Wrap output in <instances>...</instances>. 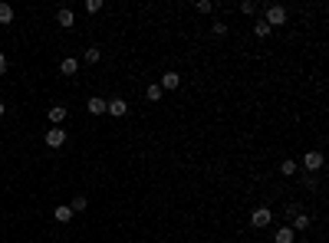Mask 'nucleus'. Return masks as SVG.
<instances>
[{
  "instance_id": "obj_8",
  "label": "nucleus",
  "mask_w": 329,
  "mask_h": 243,
  "mask_svg": "<svg viewBox=\"0 0 329 243\" xmlns=\"http://www.w3.org/2000/svg\"><path fill=\"white\" fill-rule=\"evenodd\" d=\"M86 109H89V115H102V112H106V99H99V96H92V99L86 102Z\"/></svg>"
},
{
  "instance_id": "obj_10",
  "label": "nucleus",
  "mask_w": 329,
  "mask_h": 243,
  "mask_svg": "<svg viewBox=\"0 0 329 243\" xmlns=\"http://www.w3.org/2000/svg\"><path fill=\"white\" fill-rule=\"evenodd\" d=\"M53 217H56L59 223H69V220H73V210H69V204H59V207L53 210Z\"/></svg>"
},
{
  "instance_id": "obj_11",
  "label": "nucleus",
  "mask_w": 329,
  "mask_h": 243,
  "mask_svg": "<svg viewBox=\"0 0 329 243\" xmlns=\"http://www.w3.org/2000/svg\"><path fill=\"white\" fill-rule=\"evenodd\" d=\"M56 23H59V26H76V17H73V10H66L63 7V10L56 13Z\"/></svg>"
},
{
  "instance_id": "obj_3",
  "label": "nucleus",
  "mask_w": 329,
  "mask_h": 243,
  "mask_svg": "<svg viewBox=\"0 0 329 243\" xmlns=\"http://www.w3.org/2000/svg\"><path fill=\"white\" fill-rule=\"evenodd\" d=\"M303 168H306V171H319V168H323V151H306V155H303Z\"/></svg>"
},
{
  "instance_id": "obj_7",
  "label": "nucleus",
  "mask_w": 329,
  "mask_h": 243,
  "mask_svg": "<svg viewBox=\"0 0 329 243\" xmlns=\"http://www.w3.org/2000/svg\"><path fill=\"white\" fill-rule=\"evenodd\" d=\"M293 237H296L293 227H280V230L274 233V243H293Z\"/></svg>"
},
{
  "instance_id": "obj_21",
  "label": "nucleus",
  "mask_w": 329,
  "mask_h": 243,
  "mask_svg": "<svg viewBox=\"0 0 329 243\" xmlns=\"http://www.w3.org/2000/svg\"><path fill=\"white\" fill-rule=\"evenodd\" d=\"M69 210H73V214H79V210H86V197H76L73 204H69Z\"/></svg>"
},
{
  "instance_id": "obj_24",
  "label": "nucleus",
  "mask_w": 329,
  "mask_h": 243,
  "mask_svg": "<svg viewBox=\"0 0 329 243\" xmlns=\"http://www.w3.org/2000/svg\"><path fill=\"white\" fill-rule=\"evenodd\" d=\"M0 122H3V102H0Z\"/></svg>"
},
{
  "instance_id": "obj_13",
  "label": "nucleus",
  "mask_w": 329,
  "mask_h": 243,
  "mask_svg": "<svg viewBox=\"0 0 329 243\" xmlns=\"http://www.w3.org/2000/svg\"><path fill=\"white\" fill-rule=\"evenodd\" d=\"M306 227H309V214H303V210H300V214L293 217V230H306Z\"/></svg>"
},
{
  "instance_id": "obj_2",
  "label": "nucleus",
  "mask_w": 329,
  "mask_h": 243,
  "mask_svg": "<svg viewBox=\"0 0 329 243\" xmlns=\"http://www.w3.org/2000/svg\"><path fill=\"white\" fill-rule=\"evenodd\" d=\"M270 220H274V210H267V207H257V210L250 214V223L257 227V230H260V227H267Z\"/></svg>"
},
{
  "instance_id": "obj_12",
  "label": "nucleus",
  "mask_w": 329,
  "mask_h": 243,
  "mask_svg": "<svg viewBox=\"0 0 329 243\" xmlns=\"http://www.w3.org/2000/svg\"><path fill=\"white\" fill-rule=\"evenodd\" d=\"M63 119H66V105H53V109H50V122H53V125H59Z\"/></svg>"
},
{
  "instance_id": "obj_15",
  "label": "nucleus",
  "mask_w": 329,
  "mask_h": 243,
  "mask_svg": "<svg viewBox=\"0 0 329 243\" xmlns=\"http://www.w3.org/2000/svg\"><path fill=\"white\" fill-rule=\"evenodd\" d=\"M99 56H102V53H99V46H92V49H86V56H82V59H86L89 66H96V63H99Z\"/></svg>"
},
{
  "instance_id": "obj_1",
  "label": "nucleus",
  "mask_w": 329,
  "mask_h": 243,
  "mask_svg": "<svg viewBox=\"0 0 329 243\" xmlns=\"http://www.w3.org/2000/svg\"><path fill=\"white\" fill-rule=\"evenodd\" d=\"M263 20H267L270 30H274V26H283L286 23V10L280 7V3H274V7H267V17H263Z\"/></svg>"
},
{
  "instance_id": "obj_6",
  "label": "nucleus",
  "mask_w": 329,
  "mask_h": 243,
  "mask_svg": "<svg viewBox=\"0 0 329 243\" xmlns=\"http://www.w3.org/2000/svg\"><path fill=\"white\" fill-rule=\"evenodd\" d=\"M158 86H162V92H164V89H178V86H181V76L171 69V73H164V76H162V82H158Z\"/></svg>"
},
{
  "instance_id": "obj_23",
  "label": "nucleus",
  "mask_w": 329,
  "mask_h": 243,
  "mask_svg": "<svg viewBox=\"0 0 329 243\" xmlns=\"http://www.w3.org/2000/svg\"><path fill=\"white\" fill-rule=\"evenodd\" d=\"M7 73V59H3V53H0V76Z\"/></svg>"
},
{
  "instance_id": "obj_17",
  "label": "nucleus",
  "mask_w": 329,
  "mask_h": 243,
  "mask_svg": "<svg viewBox=\"0 0 329 243\" xmlns=\"http://www.w3.org/2000/svg\"><path fill=\"white\" fill-rule=\"evenodd\" d=\"M145 96H148V99H152V102H158V99H162V86H158V82H152Z\"/></svg>"
},
{
  "instance_id": "obj_18",
  "label": "nucleus",
  "mask_w": 329,
  "mask_h": 243,
  "mask_svg": "<svg viewBox=\"0 0 329 243\" xmlns=\"http://www.w3.org/2000/svg\"><path fill=\"white\" fill-rule=\"evenodd\" d=\"M280 174H283V177L296 174V161H283V165H280Z\"/></svg>"
},
{
  "instance_id": "obj_16",
  "label": "nucleus",
  "mask_w": 329,
  "mask_h": 243,
  "mask_svg": "<svg viewBox=\"0 0 329 243\" xmlns=\"http://www.w3.org/2000/svg\"><path fill=\"white\" fill-rule=\"evenodd\" d=\"M253 33H257V36H270V26H267V20H257V23H253Z\"/></svg>"
},
{
  "instance_id": "obj_9",
  "label": "nucleus",
  "mask_w": 329,
  "mask_h": 243,
  "mask_svg": "<svg viewBox=\"0 0 329 243\" xmlns=\"http://www.w3.org/2000/svg\"><path fill=\"white\" fill-rule=\"evenodd\" d=\"M59 69H63V76H76L79 59H76V56H69V59H63V63H59Z\"/></svg>"
},
{
  "instance_id": "obj_22",
  "label": "nucleus",
  "mask_w": 329,
  "mask_h": 243,
  "mask_svg": "<svg viewBox=\"0 0 329 243\" xmlns=\"http://www.w3.org/2000/svg\"><path fill=\"white\" fill-rule=\"evenodd\" d=\"M86 10L89 13H99V10H102V0H86Z\"/></svg>"
},
{
  "instance_id": "obj_19",
  "label": "nucleus",
  "mask_w": 329,
  "mask_h": 243,
  "mask_svg": "<svg viewBox=\"0 0 329 243\" xmlns=\"http://www.w3.org/2000/svg\"><path fill=\"white\" fill-rule=\"evenodd\" d=\"M194 10H197V13H211V10H214V3H211V0H197Z\"/></svg>"
},
{
  "instance_id": "obj_20",
  "label": "nucleus",
  "mask_w": 329,
  "mask_h": 243,
  "mask_svg": "<svg viewBox=\"0 0 329 243\" xmlns=\"http://www.w3.org/2000/svg\"><path fill=\"white\" fill-rule=\"evenodd\" d=\"M241 10L247 13V17H253V13H257V3H253V0H244V3H241Z\"/></svg>"
},
{
  "instance_id": "obj_14",
  "label": "nucleus",
  "mask_w": 329,
  "mask_h": 243,
  "mask_svg": "<svg viewBox=\"0 0 329 243\" xmlns=\"http://www.w3.org/2000/svg\"><path fill=\"white\" fill-rule=\"evenodd\" d=\"M13 20V7L10 3H0V23H10Z\"/></svg>"
},
{
  "instance_id": "obj_5",
  "label": "nucleus",
  "mask_w": 329,
  "mask_h": 243,
  "mask_svg": "<svg viewBox=\"0 0 329 243\" xmlns=\"http://www.w3.org/2000/svg\"><path fill=\"white\" fill-rule=\"evenodd\" d=\"M106 112L115 115V119H122V115L129 112V105H125V99H109V102H106Z\"/></svg>"
},
{
  "instance_id": "obj_4",
  "label": "nucleus",
  "mask_w": 329,
  "mask_h": 243,
  "mask_svg": "<svg viewBox=\"0 0 329 243\" xmlns=\"http://www.w3.org/2000/svg\"><path fill=\"white\" fill-rule=\"evenodd\" d=\"M63 142H66V132L59 128V125L46 132V145H50V148H63Z\"/></svg>"
}]
</instances>
